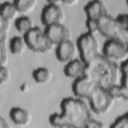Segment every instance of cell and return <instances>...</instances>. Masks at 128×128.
I'll list each match as a JSON object with an SVG mask.
<instances>
[{"label": "cell", "instance_id": "1", "mask_svg": "<svg viewBox=\"0 0 128 128\" xmlns=\"http://www.w3.org/2000/svg\"><path fill=\"white\" fill-rule=\"evenodd\" d=\"M86 76L97 86L108 89L120 81V66L104 55L99 54L86 64Z\"/></svg>", "mask_w": 128, "mask_h": 128}, {"label": "cell", "instance_id": "2", "mask_svg": "<svg viewBox=\"0 0 128 128\" xmlns=\"http://www.w3.org/2000/svg\"><path fill=\"white\" fill-rule=\"evenodd\" d=\"M62 114L69 122L71 128H84L92 116L86 103L78 98L66 97L60 103Z\"/></svg>", "mask_w": 128, "mask_h": 128}, {"label": "cell", "instance_id": "3", "mask_svg": "<svg viewBox=\"0 0 128 128\" xmlns=\"http://www.w3.org/2000/svg\"><path fill=\"white\" fill-rule=\"evenodd\" d=\"M99 33L107 39H118L128 44V29L120 26L116 18L110 14L98 20Z\"/></svg>", "mask_w": 128, "mask_h": 128}, {"label": "cell", "instance_id": "4", "mask_svg": "<svg viewBox=\"0 0 128 128\" xmlns=\"http://www.w3.org/2000/svg\"><path fill=\"white\" fill-rule=\"evenodd\" d=\"M80 59L86 64L88 63L99 54L100 45L95 35L88 32L80 34L76 43Z\"/></svg>", "mask_w": 128, "mask_h": 128}, {"label": "cell", "instance_id": "5", "mask_svg": "<svg viewBox=\"0 0 128 128\" xmlns=\"http://www.w3.org/2000/svg\"><path fill=\"white\" fill-rule=\"evenodd\" d=\"M91 110L98 115L108 113L112 108L114 100L108 89L97 86L88 98Z\"/></svg>", "mask_w": 128, "mask_h": 128}, {"label": "cell", "instance_id": "6", "mask_svg": "<svg viewBox=\"0 0 128 128\" xmlns=\"http://www.w3.org/2000/svg\"><path fill=\"white\" fill-rule=\"evenodd\" d=\"M23 36L28 48L36 52H48L54 46L44 30L38 26H35Z\"/></svg>", "mask_w": 128, "mask_h": 128}, {"label": "cell", "instance_id": "7", "mask_svg": "<svg viewBox=\"0 0 128 128\" xmlns=\"http://www.w3.org/2000/svg\"><path fill=\"white\" fill-rule=\"evenodd\" d=\"M102 55L108 59L121 62L128 60V44L118 39H107L102 48Z\"/></svg>", "mask_w": 128, "mask_h": 128}, {"label": "cell", "instance_id": "8", "mask_svg": "<svg viewBox=\"0 0 128 128\" xmlns=\"http://www.w3.org/2000/svg\"><path fill=\"white\" fill-rule=\"evenodd\" d=\"M64 18V12L60 4L48 2L42 10L40 20L45 26L56 24H62Z\"/></svg>", "mask_w": 128, "mask_h": 128}, {"label": "cell", "instance_id": "9", "mask_svg": "<svg viewBox=\"0 0 128 128\" xmlns=\"http://www.w3.org/2000/svg\"><path fill=\"white\" fill-rule=\"evenodd\" d=\"M44 30L54 46L71 39V32L62 24H56L45 26Z\"/></svg>", "mask_w": 128, "mask_h": 128}, {"label": "cell", "instance_id": "10", "mask_svg": "<svg viewBox=\"0 0 128 128\" xmlns=\"http://www.w3.org/2000/svg\"><path fill=\"white\" fill-rule=\"evenodd\" d=\"M97 86L86 76L74 80L72 85L74 94L79 98L88 99Z\"/></svg>", "mask_w": 128, "mask_h": 128}, {"label": "cell", "instance_id": "11", "mask_svg": "<svg viewBox=\"0 0 128 128\" xmlns=\"http://www.w3.org/2000/svg\"><path fill=\"white\" fill-rule=\"evenodd\" d=\"M77 52L76 44L71 40H68L56 45V56L60 62L68 63L76 58Z\"/></svg>", "mask_w": 128, "mask_h": 128}, {"label": "cell", "instance_id": "12", "mask_svg": "<svg viewBox=\"0 0 128 128\" xmlns=\"http://www.w3.org/2000/svg\"><path fill=\"white\" fill-rule=\"evenodd\" d=\"M84 10L87 18L98 20L103 16L109 14L106 5L100 0L89 1L84 7Z\"/></svg>", "mask_w": 128, "mask_h": 128}, {"label": "cell", "instance_id": "13", "mask_svg": "<svg viewBox=\"0 0 128 128\" xmlns=\"http://www.w3.org/2000/svg\"><path fill=\"white\" fill-rule=\"evenodd\" d=\"M86 64L80 59L75 58L66 63L64 68V73L68 78H78L86 76Z\"/></svg>", "mask_w": 128, "mask_h": 128}, {"label": "cell", "instance_id": "14", "mask_svg": "<svg viewBox=\"0 0 128 128\" xmlns=\"http://www.w3.org/2000/svg\"><path fill=\"white\" fill-rule=\"evenodd\" d=\"M9 116L12 122L18 126H27L32 118L31 114L28 110L18 106H14L10 108Z\"/></svg>", "mask_w": 128, "mask_h": 128}, {"label": "cell", "instance_id": "15", "mask_svg": "<svg viewBox=\"0 0 128 128\" xmlns=\"http://www.w3.org/2000/svg\"><path fill=\"white\" fill-rule=\"evenodd\" d=\"M0 16L11 22L18 17L20 13L14 2L5 1L0 4Z\"/></svg>", "mask_w": 128, "mask_h": 128}, {"label": "cell", "instance_id": "16", "mask_svg": "<svg viewBox=\"0 0 128 128\" xmlns=\"http://www.w3.org/2000/svg\"><path fill=\"white\" fill-rule=\"evenodd\" d=\"M14 25L16 30L24 35L35 27L32 18L26 15L18 16L14 20Z\"/></svg>", "mask_w": 128, "mask_h": 128}, {"label": "cell", "instance_id": "17", "mask_svg": "<svg viewBox=\"0 0 128 128\" xmlns=\"http://www.w3.org/2000/svg\"><path fill=\"white\" fill-rule=\"evenodd\" d=\"M32 78L37 83L46 84L48 82L52 77L50 70L46 67H38L32 72Z\"/></svg>", "mask_w": 128, "mask_h": 128}, {"label": "cell", "instance_id": "18", "mask_svg": "<svg viewBox=\"0 0 128 128\" xmlns=\"http://www.w3.org/2000/svg\"><path fill=\"white\" fill-rule=\"evenodd\" d=\"M26 47L28 46L24 36H16L10 40L9 49L10 52L14 54H22Z\"/></svg>", "mask_w": 128, "mask_h": 128}, {"label": "cell", "instance_id": "19", "mask_svg": "<svg viewBox=\"0 0 128 128\" xmlns=\"http://www.w3.org/2000/svg\"><path fill=\"white\" fill-rule=\"evenodd\" d=\"M108 90L114 100L127 101L128 100V88L118 84L110 87Z\"/></svg>", "mask_w": 128, "mask_h": 128}, {"label": "cell", "instance_id": "20", "mask_svg": "<svg viewBox=\"0 0 128 128\" xmlns=\"http://www.w3.org/2000/svg\"><path fill=\"white\" fill-rule=\"evenodd\" d=\"M20 13L26 14L32 11L37 4L36 0H16L13 1Z\"/></svg>", "mask_w": 128, "mask_h": 128}, {"label": "cell", "instance_id": "21", "mask_svg": "<svg viewBox=\"0 0 128 128\" xmlns=\"http://www.w3.org/2000/svg\"><path fill=\"white\" fill-rule=\"evenodd\" d=\"M120 85L128 88V60L122 62L120 66Z\"/></svg>", "mask_w": 128, "mask_h": 128}, {"label": "cell", "instance_id": "22", "mask_svg": "<svg viewBox=\"0 0 128 128\" xmlns=\"http://www.w3.org/2000/svg\"><path fill=\"white\" fill-rule=\"evenodd\" d=\"M110 128H128V114L127 112L120 116L111 124Z\"/></svg>", "mask_w": 128, "mask_h": 128}, {"label": "cell", "instance_id": "23", "mask_svg": "<svg viewBox=\"0 0 128 128\" xmlns=\"http://www.w3.org/2000/svg\"><path fill=\"white\" fill-rule=\"evenodd\" d=\"M86 26L88 32L94 35L99 33V26L98 20L87 18L86 21Z\"/></svg>", "mask_w": 128, "mask_h": 128}, {"label": "cell", "instance_id": "24", "mask_svg": "<svg viewBox=\"0 0 128 128\" xmlns=\"http://www.w3.org/2000/svg\"><path fill=\"white\" fill-rule=\"evenodd\" d=\"M8 62V56L6 46L0 45V66H6Z\"/></svg>", "mask_w": 128, "mask_h": 128}, {"label": "cell", "instance_id": "25", "mask_svg": "<svg viewBox=\"0 0 128 128\" xmlns=\"http://www.w3.org/2000/svg\"><path fill=\"white\" fill-rule=\"evenodd\" d=\"M115 18L121 28L124 29H128V14L126 12L120 14Z\"/></svg>", "mask_w": 128, "mask_h": 128}, {"label": "cell", "instance_id": "26", "mask_svg": "<svg viewBox=\"0 0 128 128\" xmlns=\"http://www.w3.org/2000/svg\"><path fill=\"white\" fill-rule=\"evenodd\" d=\"M10 78V72L6 66H0V83L5 84Z\"/></svg>", "mask_w": 128, "mask_h": 128}, {"label": "cell", "instance_id": "27", "mask_svg": "<svg viewBox=\"0 0 128 128\" xmlns=\"http://www.w3.org/2000/svg\"><path fill=\"white\" fill-rule=\"evenodd\" d=\"M104 127V124L92 118L86 124L84 128H102Z\"/></svg>", "mask_w": 128, "mask_h": 128}, {"label": "cell", "instance_id": "28", "mask_svg": "<svg viewBox=\"0 0 128 128\" xmlns=\"http://www.w3.org/2000/svg\"><path fill=\"white\" fill-rule=\"evenodd\" d=\"M9 20L0 16V32L8 33L10 24Z\"/></svg>", "mask_w": 128, "mask_h": 128}, {"label": "cell", "instance_id": "29", "mask_svg": "<svg viewBox=\"0 0 128 128\" xmlns=\"http://www.w3.org/2000/svg\"><path fill=\"white\" fill-rule=\"evenodd\" d=\"M8 33L0 32V45L6 46L8 38Z\"/></svg>", "mask_w": 128, "mask_h": 128}, {"label": "cell", "instance_id": "30", "mask_svg": "<svg viewBox=\"0 0 128 128\" xmlns=\"http://www.w3.org/2000/svg\"><path fill=\"white\" fill-rule=\"evenodd\" d=\"M10 127V126L6 120L2 116H0V128H9Z\"/></svg>", "mask_w": 128, "mask_h": 128}, {"label": "cell", "instance_id": "31", "mask_svg": "<svg viewBox=\"0 0 128 128\" xmlns=\"http://www.w3.org/2000/svg\"><path fill=\"white\" fill-rule=\"evenodd\" d=\"M78 2V0H62V3L64 4L72 6L76 4Z\"/></svg>", "mask_w": 128, "mask_h": 128}, {"label": "cell", "instance_id": "32", "mask_svg": "<svg viewBox=\"0 0 128 128\" xmlns=\"http://www.w3.org/2000/svg\"><path fill=\"white\" fill-rule=\"evenodd\" d=\"M48 3H51L53 4H60V3H62V0H48Z\"/></svg>", "mask_w": 128, "mask_h": 128}]
</instances>
